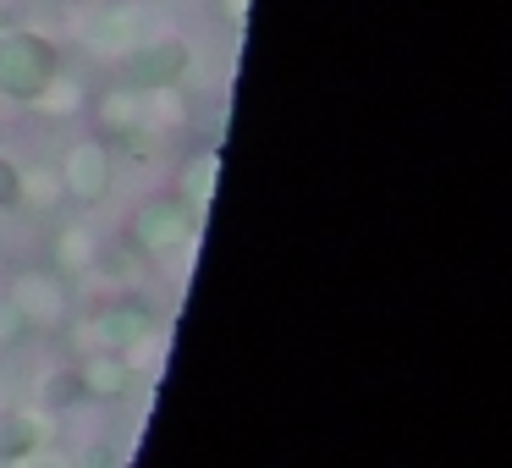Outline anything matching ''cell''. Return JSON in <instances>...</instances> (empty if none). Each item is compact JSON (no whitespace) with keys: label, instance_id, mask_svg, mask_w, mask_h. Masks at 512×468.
<instances>
[{"label":"cell","instance_id":"cell-6","mask_svg":"<svg viewBox=\"0 0 512 468\" xmlns=\"http://www.w3.org/2000/svg\"><path fill=\"white\" fill-rule=\"evenodd\" d=\"M160 325V314L149 309L144 298H116L111 309H100V320H94V336H100L105 347H138L149 342Z\"/></svg>","mask_w":512,"mask_h":468},{"label":"cell","instance_id":"cell-12","mask_svg":"<svg viewBox=\"0 0 512 468\" xmlns=\"http://www.w3.org/2000/svg\"><path fill=\"white\" fill-rule=\"evenodd\" d=\"M89 468H116V452H111V446H94V452H89Z\"/></svg>","mask_w":512,"mask_h":468},{"label":"cell","instance_id":"cell-1","mask_svg":"<svg viewBox=\"0 0 512 468\" xmlns=\"http://www.w3.org/2000/svg\"><path fill=\"white\" fill-rule=\"evenodd\" d=\"M61 78V50L45 34H28V28H6L0 34V94L17 105L45 100L50 83Z\"/></svg>","mask_w":512,"mask_h":468},{"label":"cell","instance_id":"cell-11","mask_svg":"<svg viewBox=\"0 0 512 468\" xmlns=\"http://www.w3.org/2000/svg\"><path fill=\"white\" fill-rule=\"evenodd\" d=\"M28 336V325H23V314L12 309V298L0 303V347H12V342H23Z\"/></svg>","mask_w":512,"mask_h":468},{"label":"cell","instance_id":"cell-3","mask_svg":"<svg viewBox=\"0 0 512 468\" xmlns=\"http://www.w3.org/2000/svg\"><path fill=\"white\" fill-rule=\"evenodd\" d=\"M188 67H193V50L182 45V39H149V45L127 50V61H122L127 89H138V94L177 89V83L188 78Z\"/></svg>","mask_w":512,"mask_h":468},{"label":"cell","instance_id":"cell-8","mask_svg":"<svg viewBox=\"0 0 512 468\" xmlns=\"http://www.w3.org/2000/svg\"><path fill=\"white\" fill-rule=\"evenodd\" d=\"M39 441H45V430L34 413H0V463H28Z\"/></svg>","mask_w":512,"mask_h":468},{"label":"cell","instance_id":"cell-4","mask_svg":"<svg viewBox=\"0 0 512 468\" xmlns=\"http://www.w3.org/2000/svg\"><path fill=\"white\" fill-rule=\"evenodd\" d=\"M116 188V155L111 144L89 138V144H72L67 160H61V193L72 204H105Z\"/></svg>","mask_w":512,"mask_h":468},{"label":"cell","instance_id":"cell-13","mask_svg":"<svg viewBox=\"0 0 512 468\" xmlns=\"http://www.w3.org/2000/svg\"><path fill=\"white\" fill-rule=\"evenodd\" d=\"M34 468H67V463H61V457H45V463H34Z\"/></svg>","mask_w":512,"mask_h":468},{"label":"cell","instance_id":"cell-9","mask_svg":"<svg viewBox=\"0 0 512 468\" xmlns=\"http://www.w3.org/2000/svg\"><path fill=\"white\" fill-rule=\"evenodd\" d=\"M23 199H28V177L17 171V160L0 155V210L17 215V210H23Z\"/></svg>","mask_w":512,"mask_h":468},{"label":"cell","instance_id":"cell-7","mask_svg":"<svg viewBox=\"0 0 512 468\" xmlns=\"http://www.w3.org/2000/svg\"><path fill=\"white\" fill-rule=\"evenodd\" d=\"M72 375H78L83 397H122L133 369H127V358H116V347H100V353H89Z\"/></svg>","mask_w":512,"mask_h":468},{"label":"cell","instance_id":"cell-10","mask_svg":"<svg viewBox=\"0 0 512 468\" xmlns=\"http://www.w3.org/2000/svg\"><path fill=\"white\" fill-rule=\"evenodd\" d=\"M72 397H83V391H78V375H72V369L50 375V386H45V402H50V408H67Z\"/></svg>","mask_w":512,"mask_h":468},{"label":"cell","instance_id":"cell-2","mask_svg":"<svg viewBox=\"0 0 512 468\" xmlns=\"http://www.w3.org/2000/svg\"><path fill=\"white\" fill-rule=\"evenodd\" d=\"M199 226H204V210L188 199V193H160V199H144L133 210V221H127V243H133L138 254L160 259V254L188 248L193 237H199Z\"/></svg>","mask_w":512,"mask_h":468},{"label":"cell","instance_id":"cell-5","mask_svg":"<svg viewBox=\"0 0 512 468\" xmlns=\"http://www.w3.org/2000/svg\"><path fill=\"white\" fill-rule=\"evenodd\" d=\"M12 309L23 314L28 336H34V331H61V325H67V309H72V303H67V287H61V276H50V270H34V276L17 281Z\"/></svg>","mask_w":512,"mask_h":468}]
</instances>
